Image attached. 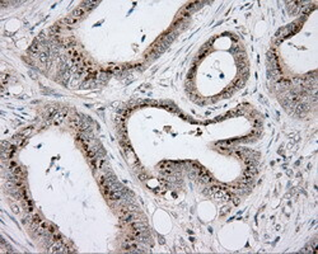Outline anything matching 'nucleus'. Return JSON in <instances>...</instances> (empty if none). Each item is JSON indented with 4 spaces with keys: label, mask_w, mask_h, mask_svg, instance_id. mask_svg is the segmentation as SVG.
Listing matches in <instances>:
<instances>
[{
    "label": "nucleus",
    "mask_w": 318,
    "mask_h": 254,
    "mask_svg": "<svg viewBox=\"0 0 318 254\" xmlns=\"http://www.w3.org/2000/svg\"><path fill=\"white\" fill-rule=\"evenodd\" d=\"M86 13H87V10H86V9H83L82 7H79V8H77V9H75V10H74L73 13H71V14H70V17H73L74 19L79 20L80 18H82V17H83L84 14H86Z\"/></svg>",
    "instance_id": "1"
},
{
    "label": "nucleus",
    "mask_w": 318,
    "mask_h": 254,
    "mask_svg": "<svg viewBox=\"0 0 318 254\" xmlns=\"http://www.w3.org/2000/svg\"><path fill=\"white\" fill-rule=\"evenodd\" d=\"M162 170L165 173H172L173 172V163L171 162H165L162 164Z\"/></svg>",
    "instance_id": "2"
},
{
    "label": "nucleus",
    "mask_w": 318,
    "mask_h": 254,
    "mask_svg": "<svg viewBox=\"0 0 318 254\" xmlns=\"http://www.w3.org/2000/svg\"><path fill=\"white\" fill-rule=\"evenodd\" d=\"M96 4H98L97 1H83L82 4H80V7H82L83 9H86V10L88 12L89 9H92L93 7L96 5Z\"/></svg>",
    "instance_id": "3"
},
{
    "label": "nucleus",
    "mask_w": 318,
    "mask_h": 254,
    "mask_svg": "<svg viewBox=\"0 0 318 254\" xmlns=\"http://www.w3.org/2000/svg\"><path fill=\"white\" fill-rule=\"evenodd\" d=\"M39 60H41L42 62H46V61L48 60V55H47V52H46V51L39 52Z\"/></svg>",
    "instance_id": "4"
}]
</instances>
